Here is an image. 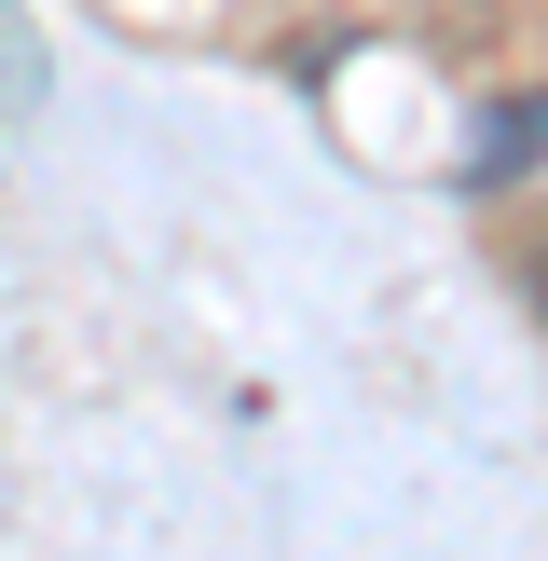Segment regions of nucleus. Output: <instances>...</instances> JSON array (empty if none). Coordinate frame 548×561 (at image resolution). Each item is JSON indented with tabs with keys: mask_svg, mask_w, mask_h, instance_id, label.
Masks as SVG:
<instances>
[{
	"mask_svg": "<svg viewBox=\"0 0 548 561\" xmlns=\"http://www.w3.org/2000/svg\"><path fill=\"white\" fill-rule=\"evenodd\" d=\"M535 164H548V82L480 110V151H466V179H535Z\"/></svg>",
	"mask_w": 548,
	"mask_h": 561,
	"instance_id": "nucleus-1",
	"label": "nucleus"
},
{
	"mask_svg": "<svg viewBox=\"0 0 548 561\" xmlns=\"http://www.w3.org/2000/svg\"><path fill=\"white\" fill-rule=\"evenodd\" d=\"M535 316H548V247H535Z\"/></svg>",
	"mask_w": 548,
	"mask_h": 561,
	"instance_id": "nucleus-2",
	"label": "nucleus"
}]
</instances>
